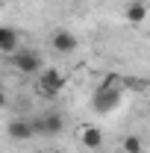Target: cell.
<instances>
[{
	"instance_id": "cell-1",
	"label": "cell",
	"mask_w": 150,
	"mask_h": 153,
	"mask_svg": "<svg viewBox=\"0 0 150 153\" xmlns=\"http://www.w3.org/2000/svg\"><path fill=\"white\" fill-rule=\"evenodd\" d=\"M121 97H124V91H121V74H106V79L100 82V88L94 91L91 106H94L97 115H109L121 106Z\"/></svg>"
},
{
	"instance_id": "cell-2",
	"label": "cell",
	"mask_w": 150,
	"mask_h": 153,
	"mask_svg": "<svg viewBox=\"0 0 150 153\" xmlns=\"http://www.w3.org/2000/svg\"><path fill=\"white\" fill-rule=\"evenodd\" d=\"M38 79H36V91L41 97H56L62 88H65V82H68V76L62 74L59 68H41L38 71Z\"/></svg>"
},
{
	"instance_id": "cell-3",
	"label": "cell",
	"mask_w": 150,
	"mask_h": 153,
	"mask_svg": "<svg viewBox=\"0 0 150 153\" xmlns=\"http://www.w3.org/2000/svg\"><path fill=\"white\" fill-rule=\"evenodd\" d=\"M33 130H36V135H47V138H53V135H59L62 130H65V115L62 112H41L33 121Z\"/></svg>"
},
{
	"instance_id": "cell-4",
	"label": "cell",
	"mask_w": 150,
	"mask_h": 153,
	"mask_svg": "<svg viewBox=\"0 0 150 153\" xmlns=\"http://www.w3.org/2000/svg\"><path fill=\"white\" fill-rule=\"evenodd\" d=\"M12 65L18 68L21 74H27V76H36L38 71L44 68L38 50H18V53H12Z\"/></svg>"
},
{
	"instance_id": "cell-5",
	"label": "cell",
	"mask_w": 150,
	"mask_h": 153,
	"mask_svg": "<svg viewBox=\"0 0 150 153\" xmlns=\"http://www.w3.org/2000/svg\"><path fill=\"white\" fill-rule=\"evenodd\" d=\"M6 135H9L12 141H27V138H33V135H36L33 121H30V118H12L9 127H6Z\"/></svg>"
},
{
	"instance_id": "cell-6",
	"label": "cell",
	"mask_w": 150,
	"mask_h": 153,
	"mask_svg": "<svg viewBox=\"0 0 150 153\" xmlns=\"http://www.w3.org/2000/svg\"><path fill=\"white\" fill-rule=\"evenodd\" d=\"M50 44H53L56 53H74L76 47H79V38H76L71 30H56V33L50 36Z\"/></svg>"
},
{
	"instance_id": "cell-7",
	"label": "cell",
	"mask_w": 150,
	"mask_h": 153,
	"mask_svg": "<svg viewBox=\"0 0 150 153\" xmlns=\"http://www.w3.org/2000/svg\"><path fill=\"white\" fill-rule=\"evenodd\" d=\"M79 138H82V144H85L88 150H100V147H103V130H100V127H91V124L82 127V130H79Z\"/></svg>"
},
{
	"instance_id": "cell-8",
	"label": "cell",
	"mask_w": 150,
	"mask_h": 153,
	"mask_svg": "<svg viewBox=\"0 0 150 153\" xmlns=\"http://www.w3.org/2000/svg\"><path fill=\"white\" fill-rule=\"evenodd\" d=\"M15 50H18V30L0 27V53H15Z\"/></svg>"
},
{
	"instance_id": "cell-9",
	"label": "cell",
	"mask_w": 150,
	"mask_h": 153,
	"mask_svg": "<svg viewBox=\"0 0 150 153\" xmlns=\"http://www.w3.org/2000/svg\"><path fill=\"white\" fill-rule=\"evenodd\" d=\"M124 18L130 21V24H144L147 21V3H141V0H135V3H130L127 6V12H124Z\"/></svg>"
},
{
	"instance_id": "cell-10",
	"label": "cell",
	"mask_w": 150,
	"mask_h": 153,
	"mask_svg": "<svg viewBox=\"0 0 150 153\" xmlns=\"http://www.w3.org/2000/svg\"><path fill=\"white\" fill-rule=\"evenodd\" d=\"M121 147H124V153H141L144 150V144H141L138 135H127V138L121 141Z\"/></svg>"
},
{
	"instance_id": "cell-11",
	"label": "cell",
	"mask_w": 150,
	"mask_h": 153,
	"mask_svg": "<svg viewBox=\"0 0 150 153\" xmlns=\"http://www.w3.org/2000/svg\"><path fill=\"white\" fill-rule=\"evenodd\" d=\"M6 103H9V97H6V91H3V85H0V109H3Z\"/></svg>"
},
{
	"instance_id": "cell-12",
	"label": "cell",
	"mask_w": 150,
	"mask_h": 153,
	"mask_svg": "<svg viewBox=\"0 0 150 153\" xmlns=\"http://www.w3.org/2000/svg\"><path fill=\"white\" fill-rule=\"evenodd\" d=\"M0 85H3V79H0Z\"/></svg>"
}]
</instances>
